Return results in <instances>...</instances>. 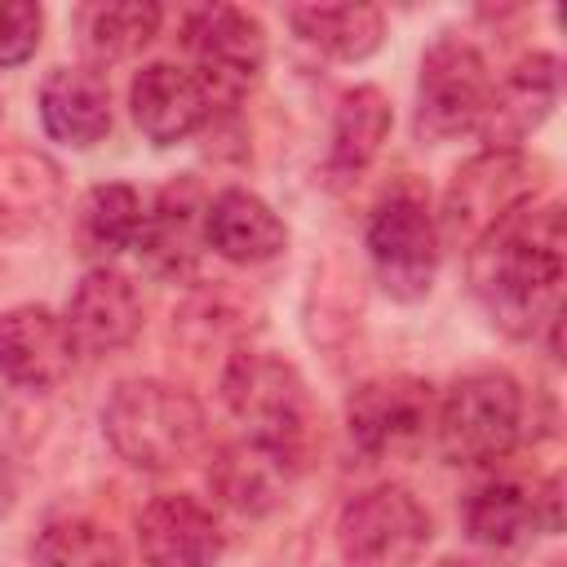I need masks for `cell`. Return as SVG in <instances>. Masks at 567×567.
<instances>
[{"mask_svg":"<svg viewBox=\"0 0 567 567\" xmlns=\"http://www.w3.org/2000/svg\"><path fill=\"white\" fill-rule=\"evenodd\" d=\"M470 292L492 328L514 341L540 337L563 319L567 275V217L563 204L536 199L492 226L470 252Z\"/></svg>","mask_w":567,"mask_h":567,"instance_id":"6da1fadb","label":"cell"},{"mask_svg":"<svg viewBox=\"0 0 567 567\" xmlns=\"http://www.w3.org/2000/svg\"><path fill=\"white\" fill-rule=\"evenodd\" d=\"M217 390L230 416L244 425V439H257L284 452L301 470L310 465L315 443H319V416H315V399L297 363L270 350L239 346L226 354L217 372Z\"/></svg>","mask_w":567,"mask_h":567,"instance_id":"7a4b0ae2","label":"cell"},{"mask_svg":"<svg viewBox=\"0 0 567 567\" xmlns=\"http://www.w3.org/2000/svg\"><path fill=\"white\" fill-rule=\"evenodd\" d=\"M102 439L124 465L142 474H168L195 461L208 439V416L190 390L159 377H133L106 394Z\"/></svg>","mask_w":567,"mask_h":567,"instance_id":"3957f363","label":"cell"},{"mask_svg":"<svg viewBox=\"0 0 567 567\" xmlns=\"http://www.w3.org/2000/svg\"><path fill=\"white\" fill-rule=\"evenodd\" d=\"M527 399L509 372L483 368L456 377L434 403V443L452 465H492L523 439Z\"/></svg>","mask_w":567,"mask_h":567,"instance_id":"277c9868","label":"cell"},{"mask_svg":"<svg viewBox=\"0 0 567 567\" xmlns=\"http://www.w3.org/2000/svg\"><path fill=\"white\" fill-rule=\"evenodd\" d=\"M545 177H549L545 159H536L527 151H487L483 146L452 173V182L443 190V208L434 213L443 244H456L470 252L509 213H518L523 204H536L545 190Z\"/></svg>","mask_w":567,"mask_h":567,"instance_id":"5b68a950","label":"cell"},{"mask_svg":"<svg viewBox=\"0 0 567 567\" xmlns=\"http://www.w3.org/2000/svg\"><path fill=\"white\" fill-rule=\"evenodd\" d=\"M363 248L377 270V284L394 301L412 306L430 297L439 279V261H443V235H439V217L430 199L416 186L403 182L377 199V208L368 213Z\"/></svg>","mask_w":567,"mask_h":567,"instance_id":"8992f818","label":"cell"},{"mask_svg":"<svg viewBox=\"0 0 567 567\" xmlns=\"http://www.w3.org/2000/svg\"><path fill=\"white\" fill-rule=\"evenodd\" d=\"M341 567H416L434 540V518L403 483L350 496L332 527Z\"/></svg>","mask_w":567,"mask_h":567,"instance_id":"52a82bcc","label":"cell"},{"mask_svg":"<svg viewBox=\"0 0 567 567\" xmlns=\"http://www.w3.org/2000/svg\"><path fill=\"white\" fill-rule=\"evenodd\" d=\"M182 49L190 58V75L208 93L213 111L239 106L266 66V31L248 9L235 4H199L182 18Z\"/></svg>","mask_w":567,"mask_h":567,"instance_id":"ba28073f","label":"cell"},{"mask_svg":"<svg viewBox=\"0 0 567 567\" xmlns=\"http://www.w3.org/2000/svg\"><path fill=\"white\" fill-rule=\"evenodd\" d=\"M487 89H492V71L478 44L452 31L434 35L421 53V75H416V111H412L416 137L452 142L461 133H474Z\"/></svg>","mask_w":567,"mask_h":567,"instance_id":"9c48e42d","label":"cell"},{"mask_svg":"<svg viewBox=\"0 0 567 567\" xmlns=\"http://www.w3.org/2000/svg\"><path fill=\"white\" fill-rule=\"evenodd\" d=\"M434 385L412 372H385L359 381L346 399V434L350 447L368 461L408 456L434 434Z\"/></svg>","mask_w":567,"mask_h":567,"instance_id":"30bf717a","label":"cell"},{"mask_svg":"<svg viewBox=\"0 0 567 567\" xmlns=\"http://www.w3.org/2000/svg\"><path fill=\"white\" fill-rule=\"evenodd\" d=\"M461 527L483 549H496V554L523 549L540 532L563 527V478L558 474L540 483L487 478L470 487V496L461 501Z\"/></svg>","mask_w":567,"mask_h":567,"instance_id":"8fae6325","label":"cell"},{"mask_svg":"<svg viewBox=\"0 0 567 567\" xmlns=\"http://www.w3.org/2000/svg\"><path fill=\"white\" fill-rule=\"evenodd\" d=\"M563 93V66L554 53H527L518 58L505 75H492L483 115H478V137L487 151H523V142L554 115Z\"/></svg>","mask_w":567,"mask_h":567,"instance_id":"7c38bea8","label":"cell"},{"mask_svg":"<svg viewBox=\"0 0 567 567\" xmlns=\"http://www.w3.org/2000/svg\"><path fill=\"white\" fill-rule=\"evenodd\" d=\"M142 319H146L142 292L115 266H89L80 275V284L71 288L66 310H62V323H66L75 350L97 354V359L133 346L142 332Z\"/></svg>","mask_w":567,"mask_h":567,"instance_id":"4fadbf2b","label":"cell"},{"mask_svg":"<svg viewBox=\"0 0 567 567\" xmlns=\"http://www.w3.org/2000/svg\"><path fill=\"white\" fill-rule=\"evenodd\" d=\"M137 554L146 567H213L226 554V532L199 496L159 492L137 514Z\"/></svg>","mask_w":567,"mask_h":567,"instance_id":"5bb4252c","label":"cell"},{"mask_svg":"<svg viewBox=\"0 0 567 567\" xmlns=\"http://www.w3.org/2000/svg\"><path fill=\"white\" fill-rule=\"evenodd\" d=\"M75 341L49 306H13L0 315V381L27 394L58 390L75 368Z\"/></svg>","mask_w":567,"mask_h":567,"instance_id":"9a60e30c","label":"cell"},{"mask_svg":"<svg viewBox=\"0 0 567 567\" xmlns=\"http://www.w3.org/2000/svg\"><path fill=\"white\" fill-rule=\"evenodd\" d=\"M204 204L208 199L199 195V186L190 177L168 182L146 204L133 252L142 257V266L151 275H164V279L195 275L199 252H204Z\"/></svg>","mask_w":567,"mask_h":567,"instance_id":"2e32d148","label":"cell"},{"mask_svg":"<svg viewBox=\"0 0 567 567\" xmlns=\"http://www.w3.org/2000/svg\"><path fill=\"white\" fill-rule=\"evenodd\" d=\"M128 115L146 142L173 146L199 133L213 120L208 93L199 80L177 62H146L128 84Z\"/></svg>","mask_w":567,"mask_h":567,"instance_id":"e0dca14e","label":"cell"},{"mask_svg":"<svg viewBox=\"0 0 567 567\" xmlns=\"http://www.w3.org/2000/svg\"><path fill=\"white\" fill-rule=\"evenodd\" d=\"M40 124L53 142L89 151L111 133V80L106 71L89 66V62H71V66H53L40 80Z\"/></svg>","mask_w":567,"mask_h":567,"instance_id":"ac0fdd59","label":"cell"},{"mask_svg":"<svg viewBox=\"0 0 567 567\" xmlns=\"http://www.w3.org/2000/svg\"><path fill=\"white\" fill-rule=\"evenodd\" d=\"M301 474L306 470L297 461H288L284 452H275L257 439H230L213 452L208 487L226 509H235L244 518H261L284 501V492Z\"/></svg>","mask_w":567,"mask_h":567,"instance_id":"d6986e66","label":"cell"},{"mask_svg":"<svg viewBox=\"0 0 567 567\" xmlns=\"http://www.w3.org/2000/svg\"><path fill=\"white\" fill-rule=\"evenodd\" d=\"M204 248L235 266H261L288 248V221L261 195L226 186L204 204Z\"/></svg>","mask_w":567,"mask_h":567,"instance_id":"ffe728a7","label":"cell"},{"mask_svg":"<svg viewBox=\"0 0 567 567\" xmlns=\"http://www.w3.org/2000/svg\"><path fill=\"white\" fill-rule=\"evenodd\" d=\"M394 128L390 97L377 84H354L341 93L328 128V155H323V182L328 186H350L385 146Z\"/></svg>","mask_w":567,"mask_h":567,"instance_id":"44dd1931","label":"cell"},{"mask_svg":"<svg viewBox=\"0 0 567 567\" xmlns=\"http://www.w3.org/2000/svg\"><path fill=\"white\" fill-rule=\"evenodd\" d=\"M62 204V173L31 146H0V239H22Z\"/></svg>","mask_w":567,"mask_h":567,"instance_id":"7402d4cb","label":"cell"},{"mask_svg":"<svg viewBox=\"0 0 567 567\" xmlns=\"http://www.w3.org/2000/svg\"><path fill=\"white\" fill-rule=\"evenodd\" d=\"M142 213H146V204H142V195L128 182H97V186H89L80 195L75 221H71L75 252L89 266H111L120 252H128L137 244Z\"/></svg>","mask_w":567,"mask_h":567,"instance_id":"603a6c76","label":"cell"},{"mask_svg":"<svg viewBox=\"0 0 567 567\" xmlns=\"http://www.w3.org/2000/svg\"><path fill=\"white\" fill-rule=\"evenodd\" d=\"M159 22H164V9L155 0H97L75 9L80 49L97 71L142 53L159 35Z\"/></svg>","mask_w":567,"mask_h":567,"instance_id":"cb8c5ba5","label":"cell"},{"mask_svg":"<svg viewBox=\"0 0 567 567\" xmlns=\"http://www.w3.org/2000/svg\"><path fill=\"white\" fill-rule=\"evenodd\" d=\"M288 22L301 44L337 62H363L385 44V13L377 4H292Z\"/></svg>","mask_w":567,"mask_h":567,"instance_id":"d4e9b609","label":"cell"},{"mask_svg":"<svg viewBox=\"0 0 567 567\" xmlns=\"http://www.w3.org/2000/svg\"><path fill=\"white\" fill-rule=\"evenodd\" d=\"M31 567H124L115 532L89 514H58L31 540Z\"/></svg>","mask_w":567,"mask_h":567,"instance_id":"484cf974","label":"cell"},{"mask_svg":"<svg viewBox=\"0 0 567 567\" xmlns=\"http://www.w3.org/2000/svg\"><path fill=\"white\" fill-rule=\"evenodd\" d=\"M44 35V9L31 0H4L0 4V71L22 66Z\"/></svg>","mask_w":567,"mask_h":567,"instance_id":"4316f807","label":"cell"},{"mask_svg":"<svg viewBox=\"0 0 567 567\" xmlns=\"http://www.w3.org/2000/svg\"><path fill=\"white\" fill-rule=\"evenodd\" d=\"M13 501H18V470H13V456L0 443V518L13 509Z\"/></svg>","mask_w":567,"mask_h":567,"instance_id":"83f0119b","label":"cell"},{"mask_svg":"<svg viewBox=\"0 0 567 567\" xmlns=\"http://www.w3.org/2000/svg\"><path fill=\"white\" fill-rule=\"evenodd\" d=\"M434 567H474V563H465V558H439Z\"/></svg>","mask_w":567,"mask_h":567,"instance_id":"f1b7e54d","label":"cell"}]
</instances>
